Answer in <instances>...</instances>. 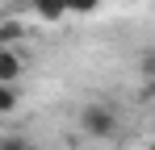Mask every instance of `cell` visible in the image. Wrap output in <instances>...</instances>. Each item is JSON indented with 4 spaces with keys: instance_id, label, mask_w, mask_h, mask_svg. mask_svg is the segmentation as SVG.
I'll use <instances>...</instances> for the list:
<instances>
[{
    "instance_id": "8992f818",
    "label": "cell",
    "mask_w": 155,
    "mask_h": 150,
    "mask_svg": "<svg viewBox=\"0 0 155 150\" xmlns=\"http://www.w3.org/2000/svg\"><path fill=\"white\" fill-rule=\"evenodd\" d=\"M0 150H34V142H29L25 133H4L0 138Z\"/></svg>"
},
{
    "instance_id": "277c9868",
    "label": "cell",
    "mask_w": 155,
    "mask_h": 150,
    "mask_svg": "<svg viewBox=\"0 0 155 150\" xmlns=\"http://www.w3.org/2000/svg\"><path fill=\"white\" fill-rule=\"evenodd\" d=\"M21 104V88L17 83H0V113H17Z\"/></svg>"
},
{
    "instance_id": "7a4b0ae2",
    "label": "cell",
    "mask_w": 155,
    "mask_h": 150,
    "mask_svg": "<svg viewBox=\"0 0 155 150\" xmlns=\"http://www.w3.org/2000/svg\"><path fill=\"white\" fill-rule=\"evenodd\" d=\"M21 71H25V58L13 46H0V83H17Z\"/></svg>"
},
{
    "instance_id": "6da1fadb",
    "label": "cell",
    "mask_w": 155,
    "mask_h": 150,
    "mask_svg": "<svg viewBox=\"0 0 155 150\" xmlns=\"http://www.w3.org/2000/svg\"><path fill=\"white\" fill-rule=\"evenodd\" d=\"M80 133L92 138V142H109V138L117 133V113H113L109 104H101V100L84 104V108H80Z\"/></svg>"
},
{
    "instance_id": "3957f363",
    "label": "cell",
    "mask_w": 155,
    "mask_h": 150,
    "mask_svg": "<svg viewBox=\"0 0 155 150\" xmlns=\"http://www.w3.org/2000/svg\"><path fill=\"white\" fill-rule=\"evenodd\" d=\"M29 8H34L38 21H46V25H54V21L67 17V0H29Z\"/></svg>"
},
{
    "instance_id": "5b68a950",
    "label": "cell",
    "mask_w": 155,
    "mask_h": 150,
    "mask_svg": "<svg viewBox=\"0 0 155 150\" xmlns=\"http://www.w3.org/2000/svg\"><path fill=\"white\" fill-rule=\"evenodd\" d=\"M105 0H67V17H97Z\"/></svg>"
},
{
    "instance_id": "ba28073f",
    "label": "cell",
    "mask_w": 155,
    "mask_h": 150,
    "mask_svg": "<svg viewBox=\"0 0 155 150\" xmlns=\"http://www.w3.org/2000/svg\"><path fill=\"white\" fill-rule=\"evenodd\" d=\"M147 150H155V142H151V146H147Z\"/></svg>"
},
{
    "instance_id": "52a82bcc",
    "label": "cell",
    "mask_w": 155,
    "mask_h": 150,
    "mask_svg": "<svg viewBox=\"0 0 155 150\" xmlns=\"http://www.w3.org/2000/svg\"><path fill=\"white\" fill-rule=\"evenodd\" d=\"M138 75H143V79H155V46H147L138 54Z\"/></svg>"
}]
</instances>
